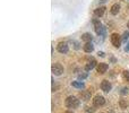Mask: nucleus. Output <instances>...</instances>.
<instances>
[{"instance_id":"22","label":"nucleus","mask_w":129,"mask_h":113,"mask_svg":"<svg viewBox=\"0 0 129 113\" xmlns=\"http://www.w3.org/2000/svg\"><path fill=\"white\" fill-rule=\"evenodd\" d=\"M86 111H87V112L93 113L94 111H95V109H94V107H89V106H87V107H86Z\"/></svg>"},{"instance_id":"4","label":"nucleus","mask_w":129,"mask_h":113,"mask_svg":"<svg viewBox=\"0 0 129 113\" xmlns=\"http://www.w3.org/2000/svg\"><path fill=\"white\" fill-rule=\"evenodd\" d=\"M93 104H94V106H96V107L103 106V105L105 104V98L103 97L102 95H96L95 97L93 98Z\"/></svg>"},{"instance_id":"10","label":"nucleus","mask_w":129,"mask_h":113,"mask_svg":"<svg viewBox=\"0 0 129 113\" xmlns=\"http://www.w3.org/2000/svg\"><path fill=\"white\" fill-rule=\"evenodd\" d=\"M105 13V7L104 6H101L99 7V8H96L95 10H94V15L96 16V17H102L103 15H104Z\"/></svg>"},{"instance_id":"1","label":"nucleus","mask_w":129,"mask_h":113,"mask_svg":"<svg viewBox=\"0 0 129 113\" xmlns=\"http://www.w3.org/2000/svg\"><path fill=\"white\" fill-rule=\"evenodd\" d=\"M64 105L68 109H76V107L79 106V100L75 96H68L64 101Z\"/></svg>"},{"instance_id":"15","label":"nucleus","mask_w":129,"mask_h":113,"mask_svg":"<svg viewBox=\"0 0 129 113\" xmlns=\"http://www.w3.org/2000/svg\"><path fill=\"white\" fill-rule=\"evenodd\" d=\"M71 86L75 87V88L82 89V88H84V87H85V85L83 84L82 82H71Z\"/></svg>"},{"instance_id":"7","label":"nucleus","mask_w":129,"mask_h":113,"mask_svg":"<svg viewBox=\"0 0 129 113\" xmlns=\"http://www.w3.org/2000/svg\"><path fill=\"white\" fill-rule=\"evenodd\" d=\"M57 50L60 53H67L69 51V47L66 42H60L58 45H57Z\"/></svg>"},{"instance_id":"19","label":"nucleus","mask_w":129,"mask_h":113,"mask_svg":"<svg viewBox=\"0 0 129 113\" xmlns=\"http://www.w3.org/2000/svg\"><path fill=\"white\" fill-rule=\"evenodd\" d=\"M128 92H129L128 87H123V88L121 89V95H126V94H128Z\"/></svg>"},{"instance_id":"11","label":"nucleus","mask_w":129,"mask_h":113,"mask_svg":"<svg viewBox=\"0 0 129 113\" xmlns=\"http://www.w3.org/2000/svg\"><path fill=\"white\" fill-rule=\"evenodd\" d=\"M83 49H84V51L86 52V53H91L94 50V45L92 44V42H86L84 44V47H83Z\"/></svg>"},{"instance_id":"5","label":"nucleus","mask_w":129,"mask_h":113,"mask_svg":"<svg viewBox=\"0 0 129 113\" xmlns=\"http://www.w3.org/2000/svg\"><path fill=\"white\" fill-rule=\"evenodd\" d=\"M110 40H111V43H112V45H113L114 48H119V47H120L121 40H120V35H119V34L112 33V34H111V37H110Z\"/></svg>"},{"instance_id":"18","label":"nucleus","mask_w":129,"mask_h":113,"mask_svg":"<svg viewBox=\"0 0 129 113\" xmlns=\"http://www.w3.org/2000/svg\"><path fill=\"white\" fill-rule=\"evenodd\" d=\"M128 37H129V32H125V33H123V35H122V39H121V40H122V42H127V40H128Z\"/></svg>"},{"instance_id":"14","label":"nucleus","mask_w":129,"mask_h":113,"mask_svg":"<svg viewBox=\"0 0 129 113\" xmlns=\"http://www.w3.org/2000/svg\"><path fill=\"white\" fill-rule=\"evenodd\" d=\"M92 39H93V36H92L91 33H84L82 35V40L85 41V42H91Z\"/></svg>"},{"instance_id":"12","label":"nucleus","mask_w":129,"mask_h":113,"mask_svg":"<svg viewBox=\"0 0 129 113\" xmlns=\"http://www.w3.org/2000/svg\"><path fill=\"white\" fill-rule=\"evenodd\" d=\"M80 98H82L83 101H88L91 100V92L89 91H83L82 93H80Z\"/></svg>"},{"instance_id":"21","label":"nucleus","mask_w":129,"mask_h":113,"mask_svg":"<svg viewBox=\"0 0 129 113\" xmlns=\"http://www.w3.org/2000/svg\"><path fill=\"white\" fill-rule=\"evenodd\" d=\"M74 44V48H75L76 50H78L79 49V44H78V42H76V41H73V42H71Z\"/></svg>"},{"instance_id":"25","label":"nucleus","mask_w":129,"mask_h":113,"mask_svg":"<svg viewBox=\"0 0 129 113\" xmlns=\"http://www.w3.org/2000/svg\"><path fill=\"white\" fill-rule=\"evenodd\" d=\"M64 113H74V112H71V111H67V112H64Z\"/></svg>"},{"instance_id":"3","label":"nucleus","mask_w":129,"mask_h":113,"mask_svg":"<svg viewBox=\"0 0 129 113\" xmlns=\"http://www.w3.org/2000/svg\"><path fill=\"white\" fill-rule=\"evenodd\" d=\"M52 72H53L54 76H61L63 73V67L61 63H54L52 66Z\"/></svg>"},{"instance_id":"6","label":"nucleus","mask_w":129,"mask_h":113,"mask_svg":"<svg viewBox=\"0 0 129 113\" xmlns=\"http://www.w3.org/2000/svg\"><path fill=\"white\" fill-rule=\"evenodd\" d=\"M101 89H102L103 92H105V93H109L112 89V84L109 80H103V82L101 83Z\"/></svg>"},{"instance_id":"26","label":"nucleus","mask_w":129,"mask_h":113,"mask_svg":"<svg viewBox=\"0 0 129 113\" xmlns=\"http://www.w3.org/2000/svg\"><path fill=\"white\" fill-rule=\"evenodd\" d=\"M127 26H128V27H129V22H128V23H127Z\"/></svg>"},{"instance_id":"8","label":"nucleus","mask_w":129,"mask_h":113,"mask_svg":"<svg viewBox=\"0 0 129 113\" xmlns=\"http://www.w3.org/2000/svg\"><path fill=\"white\" fill-rule=\"evenodd\" d=\"M108 68H109V66H108V63H105V62H101V63H98V66H96V70H98L99 73H105L108 70Z\"/></svg>"},{"instance_id":"16","label":"nucleus","mask_w":129,"mask_h":113,"mask_svg":"<svg viewBox=\"0 0 129 113\" xmlns=\"http://www.w3.org/2000/svg\"><path fill=\"white\" fill-rule=\"evenodd\" d=\"M119 105H120V107L122 110H126V109H127V101L120 100V101H119Z\"/></svg>"},{"instance_id":"13","label":"nucleus","mask_w":129,"mask_h":113,"mask_svg":"<svg viewBox=\"0 0 129 113\" xmlns=\"http://www.w3.org/2000/svg\"><path fill=\"white\" fill-rule=\"evenodd\" d=\"M119 11H120V5L119 4H114L113 6L111 7V9H110V13H111L112 15H117Z\"/></svg>"},{"instance_id":"2","label":"nucleus","mask_w":129,"mask_h":113,"mask_svg":"<svg viewBox=\"0 0 129 113\" xmlns=\"http://www.w3.org/2000/svg\"><path fill=\"white\" fill-rule=\"evenodd\" d=\"M93 24L95 27V32L98 35H105V27L101 24L100 20L98 19H93Z\"/></svg>"},{"instance_id":"24","label":"nucleus","mask_w":129,"mask_h":113,"mask_svg":"<svg viewBox=\"0 0 129 113\" xmlns=\"http://www.w3.org/2000/svg\"><path fill=\"white\" fill-rule=\"evenodd\" d=\"M125 50H126V51H129V43H128V44H127V45H126Z\"/></svg>"},{"instance_id":"20","label":"nucleus","mask_w":129,"mask_h":113,"mask_svg":"<svg viewBox=\"0 0 129 113\" xmlns=\"http://www.w3.org/2000/svg\"><path fill=\"white\" fill-rule=\"evenodd\" d=\"M87 77V72H84V73H80L79 76H78V79H85V78Z\"/></svg>"},{"instance_id":"9","label":"nucleus","mask_w":129,"mask_h":113,"mask_svg":"<svg viewBox=\"0 0 129 113\" xmlns=\"http://www.w3.org/2000/svg\"><path fill=\"white\" fill-rule=\"evenodd\" d=\"M95 66H96V60L94 59V58H92V59L86 63V66H85V70L89 71V70H92Z\"/></svg>"},{"instance_id":"23","label":"nucleus","mask_w":129,"mask_h":113,"mask_svg":"<svg viewBox=\"0 0 129 113\" xmlns=\"http://www.w3.org/2000/svg\"><path fill=\"white\" fill-rule=\"evenodd\" d=\"M98 54H99V57H102V58H103V57H105L104 52H102V51H99V53H98Z\"/></svg>"},{"instance_id":"17","label":"nucleus","mask_w":129,"mask_h":113,"mask_svg":"<svg viewBox=\"0 0 129 113\" xmlns=\"http://www.w3.org/2000/svg\"><path fill=\"white\" fill-rule=\"evenodd\" d=\"M122 77L125 80H127V82L129 83V70H125L122 72Z\"/></svg>"}]
</instances>
